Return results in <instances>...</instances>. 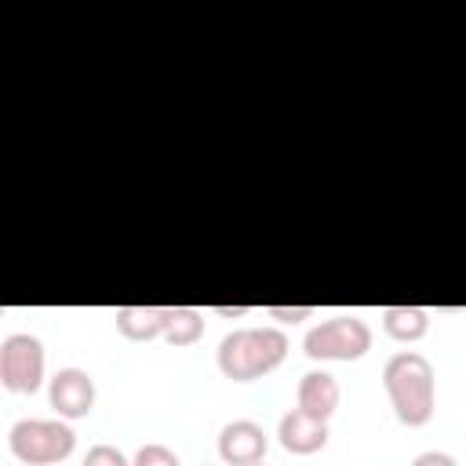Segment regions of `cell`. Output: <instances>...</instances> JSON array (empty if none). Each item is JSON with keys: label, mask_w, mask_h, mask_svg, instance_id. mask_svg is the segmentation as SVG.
<instances>
[{"label": "cell", "mask_w": 466, "mask_h": 466, "mask_svg": "<svg viewBox=\"0 0 466 466\" xmlns=\"http://www.w3.org/2000/svg\"><path fill=\"white\" fill-rule=\"evenodd\" d=\"M411 466H459V462H455L448 451H437V448H433V451L415 455V459H411Z\"/></svg>", "instance_id": "16"}, {"label": "cell", "mask_w": 466, "mask_h": 466, "mask_svg": "<svg viewBox=\"0 0 466 466\" xmlns=\"http://www.w3.org/2000/svg\"><path fill=\"white\" fill-rule=\"evenodd\" d=\"M382 331L393 342H419L430 331V313L422 306H386L382 309Z\"/></svg>", "instance_id": "11"}, {"label": "cell", "mask_w": 466, "mask_h": 466, "mask_svg": "<svg viewBox=\"0 0 466 466\" xmlns=\"http://www.w3.org/2000/svg\"><path fill=\"white\" fill-rule=\"evenodd\" d=\"M339 400H342V390H339V379H335L331 371L313 368V371H306V375L299 379V390H295V408H299V411H306V415L328 422V419L335 415Z\"/></svg>", "instance_id": "9"}, {"label": "cell", "mask_w": 466, "mask_h": 466, "mask_svg": "<svg viewBox=\"0 0 466 466\" xmlns=\"http://www.w3.org/2000/svg\"><path fill=\"white\" fill-rule=\"evenodd\" d=\"M371 350V328L357 313H335L313 324L302 339V353L309 360H360Z\"/></svg>", "instance_id": "4"}, {"label": "cell", "mask_w": 466, "mask_h": 466, "mask_svg": "<svg viewBox=\"0 0 466 466\" xmlns=\"http://www.w3.org/2000/svg\"><path fill=\"white\" fill-rule=\"evenodd\" d=\"M277 441L291 455H313V451H320L328 444V422L324 419H313V415H306L299 408H291L277 422Z\"/></svg>", "instance_id": "8"}, {"label": "cell", "mask_w": 466, "mask_h": 466, "mask_svg": "<svg viewBox=\"0 0 466 466\" xmlns=\"http://www.w3.org/2000/svg\"><path fill=\"white\" fill-rule=\"evenodd\" d=\"M382 386H386V397L393 404V415L404 426H426L433 419L437 375H433V364L422 353H415V350L393 353L382 368Z\"/></svg>", "instance_id": "1"}, {"label": "cell", "mask_w": 466, "mask_h": 466, "mask_svg": "<svg viewBox=\"0 0 466 466\" xmlns=\"http://www.w3.org/2000/svg\"><path fill=\"white\" fill-rule=\"evenodd\" d=\"M204 466H208V462H204Z\"/></svg>", "instance_id": "19"}, {"label": "cell", "mask_w": 466, "mask_h": 466, "mask_svg": "<svg viewBox=\"0 0 466 466\" xmlns=\"http://www.w3.org/2000/svg\"><path fill=\"white\" fill-rule=\"evenodd\" d=\"M44 342L29 331H11L0 339V382L11 393H36L44 386Z\"/></svg>", "instance_id": "5"}, {"label": "cell", "mask_w": 466, "mask_h": 466, "mask_svg": "<svg viewBox=\"0 0 466 466\" xmlns=\"http://www.w3.org/2000/svg\"><path fill=\"white\" fill-rule=\"evenodd\" d=\"M284 357H288V335L280 328H237L215 350L218 371L233 382H255L273 368H280Z\"/></svg>", "instance_id": "2"}, {"label": "cell", "mask_w": 466, "mask_h": 466, "mask_svg": "<svg viewBox=\"0 0 466 466\" xmlns=\"http://www.w3.org/2000/svg\"><path fill=\"white\" fill-rule=\"evenodd\" d=\"M80 466H131V459L113 444H91Z\"/></svg>", "instance_id": "14"}, {"label": "cell", "mask_w": 466, "mask_h": 466, "mask_svg": "<svg viewBox=\"0 0 466 466\" xmlns=\"http://www.w3.org/2000/svg\"><path fill=\"white\" fill-rule=\"evenodd\" d=\"M258 466H266V462H258Z\"/></svg>", "instance_id": "18"}, {"label": "cell", "mask_w": 466, "mask_h": 466, "mask_svg": "<svg viewBox=\"0 0 466 466\" xmlns=\"http://www.w3.org/2000/svg\"><path fill=\"white\" fill-rule=\"evenodd\" d=\"M204 335V313L193 306H167L164 342L167 346H193Z\"/></svg>", "instance_id": "12"}, {"label": "cell", "mask_w": 466, "mask_h": 466, "mask_svg": "<svg viewBox=\"0 0 466 466\" xmlns=\"http://www.w3.org/2000/svg\"><path fill=\"white\" fill-rule=\"evenodd\" d=\"M215 313H218V317H226V320H237V317H244V313H248V306H215Z\"/></svg>", "instance_id": "17"}, {"label": "cell", "mask_w": 466, "mask_h": 466, "mask_svg": "<svg viewBox=\"0 0 466 466\" xmlns=\"http://www.w3.org/2000/svg\"><path fill=\"white\" fill-rule=\"evenodd\" d=\"M269 437L251 419H233L218 430V459L226 466H258L266 459Z\"/></svg>", "instance_id": "7"}, {"label": "cell", "mask_w": 466, "mask_h": 466, "mask_svg": "<svg viewBox=\"0 0 466 466\" xmlns=\"http://www.w3.org/2000/svg\"><path fill=\"white\" fill-rule=\"evenodd\" d=\"M116 331L131 342H149V339H164V320H167V306H120L113 313Z\"/></svg>", "instance_id": "10"}, {"label": "cell", "mask_w": 466, "mask_h": 466, "mask_svg": "<svg viewBox=\"0 0 466 466\" xmlns=\"http://www.w3.org/2000/svg\"><path fill=\"white\" fill-rule=\"evenodd\" d=\"M7 448L25 466H55L73 455L76 433L66 419H18L7 430Z\"/></svg>", "instance_id": "3"}, {"label": "cell", "mask_w": 466, "mask_h": 466, "mask_svg": "<svg viewBox=\"0 0 466 466\" xmlns=\"http://www.w3.org/2000/svg\"><path fill=\"white\" fill-rule=\"evenodd\" d=\"M131 466H182V459L167 448V444H142L138 451H135V459H131Z\"/></svg>", "instance_id": "13"}, {"label": "cell", "mask_w": 466, "mask_h": 466, "mask_svg": "<svg viewBox=\"0 0 466 466\" xmlns=\"http://www.w3.org/2000/svg\"><path fill=\"white\" fill-rule=\"evenodd\" d=\"M47 400L58 419H84L95 408V379L84 368H58L47 379Z\"/></svg>", "instance_id": "6"}, {"label": "cell", "mask_w": 466, "mask_h": 466, "mask_svg": "<svg viewBox=\"0 0 466 466\" xmlns=\"http://www.w3.org/2000/svg\"><path fill=\"white\" fill-rule=\"evenodd\" d=\"M266 313L280 324H299V320H309L313 317V306H266Z\"/></svg>", "instance_id": "15"}]
</instances>
